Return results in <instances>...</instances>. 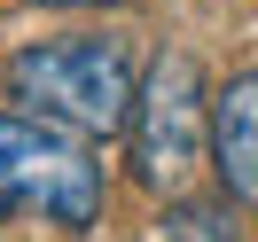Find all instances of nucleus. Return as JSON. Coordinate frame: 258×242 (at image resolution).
<instances>
[{
	"instance_id": "1",
	"label": "nucleus",
	"mask_w": 258,
	"mask_h": 242,
	"mask_svg": "<svg viewBox=\"0 0 258 242\" xmlns=\"http://www.w3.org/2000/svg\"><path fill=\"white\" fill-rule=\"evenodd\" d=\"M8 94L24 102V117L63 133H117L133 110V55L125 39H32L8 55Z\"/></svg>"
},
{
	"instance_id": "2",
	"label": "nucleus",
	"mask_w": 258,
	"mask_h": 242,
	"mask_svg": "<svg viewBox=\"0 0 258 242\" xmlns=\"http://www.w3.org/2000/svg\"><path fill=\"white\" fill-rule=\"evenodd\" d=\"M0 203H24L79 234V226L102 219V164L79 133L39 125L24 110H0Z\"/></svg>"
},
{
	"instance_id": "3",
	"label": "nucleus",
	"mask_w": 258,
	"mask_h": 242,
	"mask_svg": "<svg viewBox=\"0 0 258 242\" xmlns=\"http://www.w3.org/2000/svg\"><path fill=\"white\" fill-rule=\"evenodd\" d=\"M204 63L188 47H164L149 63V78L133 86V110H125V133H133V172L141 188H180V180L204 164Z\"/></svg>"
},
{
	"instance_id": "4",
	"label": "nucleus",
	"mask_w": 258,
	"mask_h": 242,
	"mask_svg": "<svg viewBox=\"0 0 258 242\" xmlns=\"http://www.w3.org/2000/svg\"><path fill=\"white\" fill-rule=\"evenodd\" d=\"M211 172L235 203H258V70H235V78L211 94Z\"/></svg>"
},
{
	"instance_id": "5",
	"label": "nucleus",
	"mask_w": 258,
	"mask_h": 242,
	"mask_svg": "<svg viewBox=\"0 0 258 242\" xmlns=\"http://www.w3.org/2000/svg\"><path fill=\"white\" fill-rule=\"evenodd\" d=\"M172 242H235L227 203H180L172 211Z\"/></svg>"
},
{
	"instance_id": "6",
	"label": "nucleus",
	"mask_w": 258,
	"mask_h": 242,
	"mask_svg": "<svg viewBox=\"0 0 258 242\" xmlns=\"http://www.w3.org/2000/svg\"><path fill=\"white\" fill-rule=\"evenodd\" d=\"M47 8H125V0H47Z\"/></svg>"
}]
</instances>
